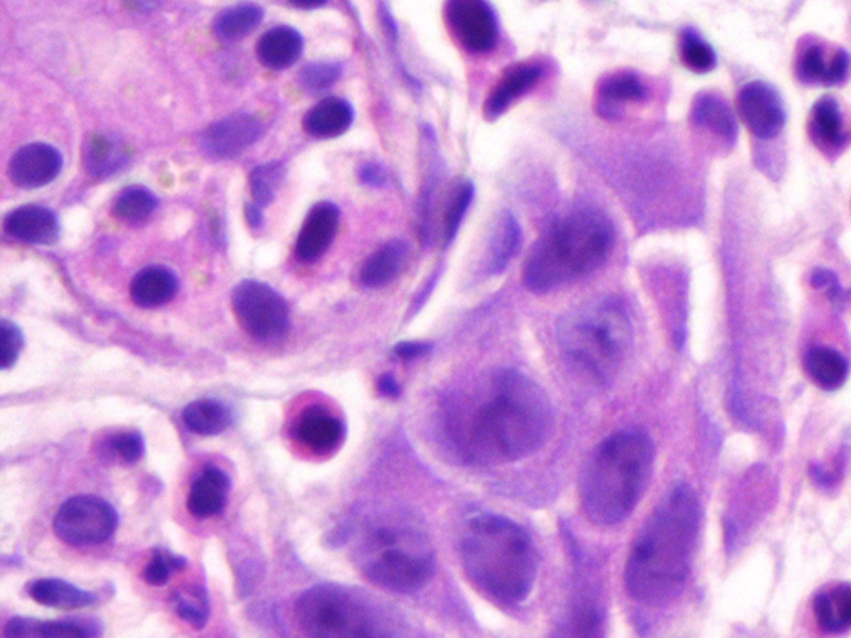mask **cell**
Listing matches in <instances>:
<instances>
[{
	"mask_svg": "<svg viewBox=\"0 0 851 638\" xmlns=\"http://www.w3.org/2000/svg\"><path fill=\"white\" fill-rule=\"evenodd\" d=\"M175 602H177V614L185 622H189L196 628L205 627L206 618H208V603H206V597L203 596L202 590L178 594Z\"/></svg>",
	"mask_w": 851,
	"mask_h": 638,
	"instance_id": "41",
	"label": "cell"
},
{
	"mask_svg": "<svg viewBox=\"0 0 851 638\" xmlns=\"http://www.w3.org/2000/svg\"><path fill=\"white\" fill-rule=\"evenodd\" d=\"M340 224V209L333 203H319L309 212L296 242V256L312 263L330 248Z\"/></svg>",
	"mask_w": 851,
	"mask_h": 638,
	"instance_id": "17",
	"label": "cell"
},
{
	"mask_svg": "<svg viewBox=\"0 0 851 638\" xmlns=\"http://www.w3.org/2000/svg\"><path fill=\"white\" fill-rule=\"evenodd\" d=\"M652 468L653 446L646 434L610 436L593 450L582 471V511L597 525L625 521L643 497Z\"/></svg>",
	"mask_w": 851,
	"mask_h": 638,
	"instance_id": "4",
	"label": "cell"
},
{
	"mask_svg": "<svg viewBox=\"0 0 851 638\" xmlns=\"http://www.w3.org/2000/svg\"><path fill=\"white\" fill-rule=\"evenodd\" d=\"M230 481L218 468H208L196 477L189 494V511L205 519L220 514L227 506Z\"/></svg>",
	"mask_w": 851,
	"mask_h": 638,
	"instance_id": "21",
	"label": "cell"
},
{
	"mask_svg": "<svg viewBox=\"0 0 851 638\" xmlns=\"http://www.w3.org/2000/svg\"><path fill=\"white\" fill-rule=\"evenodd\" d=\"M62 170V155L46 143L24 146L12 156L9 174L21 189H39L55 180Z\"/></svg>",
	"mask_w": 851,
	"mask_h": 638,
	"instance_id": "14",
	"label": "cell"
},
{
	"mask_svg": "<svg viewBox=\"0 0 851 638\" xmlns=\"http://www.w3.org/2000/svg\"><path fill=\"white\" fill-rule=\"evenodd\" d=\"M737 111L745 127L760 140H772L780 136L787 115L784 102L774 87L769 84H747L738 93Z\"/></svg>",
	"mask_w": 851,
	"mask_h": 638,
	"instance_id": "12",
	"label": "cell"
},
{
	"mask_svg": "<svg viewBox=\"0 0 851 638\" xmlns=\"http://www.w3.org/2000/svg\"><path fill=\"white\" fill-rule=\"evenodd\" d=\"M521 245V228L511 212L500 213L490 245L491 273H500Z\"/></svg>",
	"mask_w": 851,
	"mask_h": 638,
	"instance_id": "32",
	"label": "cell"
},
{
	"mask_svg": "<svg viewBox=\"0 0 851 638\" xmlns=\"http://www.w3.org/2000/svg\"><path fill=\"white\" fill-rule=\"evenodd\" d=\"M340 74V65L313 64L303 68L302 74H300V82L309 90H323L333 86Z\"/></svg>",
	"mask_w": 851,
	"mask_h": 638,
	"instance_id": "42",
	"label": "cell"
},
{
	"mask_svg": "<svg viewBox=\"0 0 851 638\" xmlns=\"http://www.w3.org/2000/svg\"><path fill=\"white\" fill-rule=\"evenodd\" d=\"M408 245L402 240H391L372 253L363 265L359 280L368 288H383L405 271Z\"/></svg>",
	"mask_w": 851,
	"mask_h": 638,
	"instance_id": "22",
	"label": "cell"
},
{
	"mask_svg": "<svg viewBox=\"0 0 851 638\" xmlns=\"http://www.w3.org/2000/svg\"><path fill=\"white\" fill-rule=\"evenodd\" d=\"M295 436L315 455H330L343 443L344 425L327 409L309 408L296 421Z\"/></svg>",
	"mask_w": 851,
	"mask_h": 638,
	"instance_id": "16",
	"label": "cell"
},
{
	"mask_svg": "<svg viewBox=\"0 0 851 638\" xmlns=\"http://www.w3.org/2000/svg\"><path fill=\"white\" fill-rule=\"evenodd\" d=\"M22 346H24L22 331L15 324L9 323L8 319H4L2 321V359H0L4 371L17 362Z\"/></svg>",
	"mask_w": 851,
	"mask_h": 638,
	"instance_id": "43",
	"label": "cell"
},
{
	"mask_svg": "<svg viewBox=\"0 0 851 638\" xmlns=\"http://www.w3.org/2000/svg\"><path fill=\"white\" fill-rule=\"evenodd\" d=\"M446 22L469 52L487 53L496 47V15L486 0H447Z\"/></svg>",
	"mask_w": 851,
	"mask_h": 638,
	"instance_id": "11",
	"label": "cell"
},
{
	"mask_svg": "<svg viewBox=\"0 0 851 638\" xmlns=\"http://www.w3.org/2000/svg\"><path fill=\"white\" fill-rule=\"evenodd\" d=\"M426 352H428V344L422 343H403L396 346V355L403 359L418 358Z\"/></svg>",
	"mask_w": 851,
	"mask_h": 638,
	"instance_id": "46",
	"label": "cell"
},
{
	"mask_svg": "<svg viewBox=\"0 0 851 638\" xmlns=\"http://www.w3.org/2000/svg\"><path fill=\"white\" fill-rule=\"evenodd\" d=\"M300 627L313 637L383 635L377 610L340 585H315L296 603Z\"/></svg>",
	"mask_w": 851,
	"mask_h": 638,
	"instance_id": "8",
	"label": "cell"
},
{
	"mask_svg": "<svg viewBox=\"0 0 851 638\" xmlns=\"http://www.w3.org/2000/svg\"><path fill=\"white\" fill-rule=\"evenodd\" d=\"M118 515L111 503L93 496L72 497L53 519L59 539L71 546H97L114 536Z\"/></svg>",
	"mask_w": 851,
	"mask_h": 638,
	"instance_id": "10",
	"label": "cell"
},
{
	"mask_svg": "<svg viewBox=\"0 0 851 638\" xmlns=\"http://www.w3.org/2000/svg\"><path fill=\"white\" fill-rule=\"evenodd\" d=\"M128 162V150L120 140L105 133L90 137L86 145V167L96 177H109Z\"/></svg>",
	"mask_w": 851,
	"mask_h": 638,
	"instance_id": "29",
	"label": "cell"
},
{
	"mask_svg": "<svg viewBox=\"0 0 851 638\" xmlns=\"http://www.w3.org/2000/svg\"><path fill=\"white\" fill-rule=\"evenodd\" d=\"M290 2L300 9H316L327 4L328 0H290Z\"/></svg>",
	"mask_w": 851,
	"mask_h": 638,
	"instance_id": "48",
	"label": "cell"
},
{
	"mask_svg": "<svg viewBox=\"0 0 851 638\" xmlns=\"http://www.w3.org/2000/svg\"><path fill=\"white\" fill-rule=\"evenodd\" d=\"M178 280L170 270L152 266L140 271L130 284L131 299L140 308H158L177 295Z\"/></svg>",
	"mask_w": 851,
	"mask_h": 638,
	"instance_id": "25",
	"label": "cell"
},
{
	"mask_svg": "<svg viewBox=\"0 0 851 638\" xmlns=\"http://www.w3.org/2000/svg\"><path fill=\"white\" fill-rule=\"evenodd\" d=\"M599 93L606 102L612 103L635 102V100H643L646 97V90H644L640 80L628 72L607 77L600 84Z\"/></svg>",
	"mask_w": 851,
	"mask_h": 638,
	"instance_id": "38",
	"label": "cell"
},
{
	"mask_svg": "<svg viewBox=\"0 0 851 638\" xmlns=\"http://www.w3.org/2000/svg\"><path fill=\"white\" fill-rule=\"evenodd\" d=\"M691 122L727 145H732L737 137L734 112L725 100L712 93L697 97L691 106Z\"/></svg>",
	"mask_w": 851,
	"mask_h": 638,
	"instance_id": "24",
	"label": "cell"
},
{
	"mask_svg": "<svg viewBox=\"0 0 851 638\" xmlns=\"http://www.w3.org/2000/svg\"><path fill=\"white\" fill-rule=\"evenodd\" d=\"M112 450L124 462H136L143 455V439L140 434L125 433L114 437L111 443Z\"/></svg>",
	"mask_w": 851,
	"mask_h": 638,
	"instance_id": "44",
	"label": "cell"
},
{
	"mask_svg": "<svg viewBox=\"0 0 851 638\" xmlns=\"http://www.w3.org/2000/svg\"><path fill=\"white\" fill-rule=\"evenodd\" d=\"M5 231L18 242L50 245L58 240L61 225L43 206H22L5 218Z\"/></svg>",
	"mask_w": 851,
	"mask_h": 638,
	"instance_id": "18",
	"label": "cell"
},
{
	"mask_svg": "<svg viewBox=\"0 0 851 638\" xmlns=\"http://www.w3.org/2000/svg\"><path fill=\"white\" fill-rule=\"evenodd\" d=\"M681 58L688 71L707 74L715 67L716 59L712 47L700 39L694 30H685L681 37Z\"/></svg>",
	"mask_w": 851,
	"mask_h": 638,
	"instance_id": "36",
	"label": "cell"
},
{
	"mask_svg": "<svg viewBox=\"0 0 851 638\" xmlns=\"http://www.w3.org/2000/svg\"><path fill=\"white\" fill-rule=\"evenodd\" d=\"M809 128L812 142L828 155L837 153L847 143L843 115L837 100L831 97H823L813 105Z\"/></svg>",
	"mask_w": 851,
	"mask_h": 638,
	"instance_id": "20",
	"label": "cell"
},
{
	"mask_svg": "<svg viewBox=\"0 0 851 638\" xmlns=\"http://www.w3.org/2000/svg\"><path fill=\"white\" fill-rule=\"evenodd\" d=\"M155 208V196L149 190L131 187V189L120 193L117 202H115L114 213L115 217L127 221V224H142L152 215Z\"/></svg>",
	"mask_w": 851,
	"mask_h": 638,
	"instance_id": "35",
	"label": "cell"
},
{
	"mask_svg": "<svg viewBox=\"0 0 851 638\" xmlns=\"http://www.w3.org/2000/svg\"><path fill=\"white\" fill-rule=\"evenodd\" d=\"M131 2H136V4H149L150 0H131Z\"/></svg>",
	"mask_w": 851,
	"mask_h": 638,
	"instance_id": "50",
	"label": "cell"
},
{
	"mask_svg": "<svg viewBox=\"0 0 851 638\" xmlns=\"http://www.w3.org/2000/svg\"><path fill=\"white\" fill-rule=\"evenodd\" d=\"M816 624L827 634H844L851 628V584L822 590L813 600Z\"/></svg>",
	"mask_w": 851,
	"mask_h": 638,
	"instance_id": "23",
	"label": "cell"
},
{
	"mask_svg": "<svg viewBox=\"0 0 851 638\" xmlns=\"http://www.w3.org/2000/svg\"><path fill=\"white\" fill-rule=\"evenodd\" d=\"M262 17V9L256 5H238L220 14L215 22V33L225 40L242 39L258 27Z\"/></svg>",
	"mask_w": 851,
	"mask_h": 638,
	"instance_id": "34",
	"label": "cell"
},
{
	"mask_svg": "<svg viewBox=\"0 0 851 638\" xmlns=\"http://www.w3.org/2000/svg\"><path fill=\"white\" fill-rule=\"evenodd\" d=\"M552 409L539 384L499 369L450 397L444 430L469 464L503 465L536 452L549 436Z\"/></svg>",
	"mask_w": 851,
	"mask_h": 638,
	"instance_id": "1",
	"label": "cell"
},
{
	"mask_svg": "<svg viewBox=\"0 0 851 638\" xmlns=\"http://www.w3.org/2000/svg\"><path fill=\"white\" fill-rule=\"evenodd\" d=\"M361 177L365 183L374 184V187H380L386 180V174L378 165H368L363 168Z\"/></svg>",
	"mask_w": 851,
	"mask_h": 638,
	"instance_id": "47",
	"label": "cell"
},
{
	"mask_svg": "<svg viewBox=\"0 0 851 638\" xmlns=\"http://www.w3.org/2000/svg\"><path fill=\"white\" fill-rule=\"evenodd\" d=\"M543 75V67L532 62H521L504 72L499 82L491 90L490 99L484 103V114L487 118H496L508 111L511 103L524 95Z\"/></svg>",
	"mask_w": 851,
	"mask_h": 638,
	"instance_id": "19",
	"label": "cell"
},
{
	"mask_svg": "<svg viewBox=\"0 0 851 638\" xmlns=\"http://www.w3.org/2000/svg\"><path fill=\"white\" fill-rule=\"evenodd\" d=\"M805 369L822 390H838L847 381L850 366L837 349L812 348L805 356Z\"/></svg>",
	"mask_w": 851,
	"mask_h": 638,
	"instance_id": "30",
	"label": "cell"
},
{
	"mask_svg": "<svg viewBox=\"0 0 851 638\" xmlns=\"http://www.w3.org/2000/svg\"><path fill=\"white\" fill-rule=\"evenodd\" d=\"M303 39L295 29L275 27L259 39L258 59L266 67L274 71L290 67L302 55Z\"/></svg>",
	"mask_w": 851,
	"mask_h": 638,
	"instance_id": "26",
	"label": "cell"
},
{
	"mask_svg": "<svg viewBox=\"0 0 851 638\" xmlns=\"http://www.w3.org/2000/svg\"><path fill=\"white\" fill-rule=\"evenodd\" d=\"M557 340L566 358L600 383L614 380L631 356L634 330L615 299L585 303L562 316Z\"/></svg>",
	"mask_w": 851,
	"mask_h": 638,
	"instance_id": "6",
	"label": "cell"
},
{
	"mask_svg": "<svg viewBox=\"0 0 851 638\" xmlns=\"http://www.w3.org/2000/svg\"><path fill=\"white\" fill-rule=\"evenodd\" d=\"M353 122V109L341 99H327L313 106L305 117L309 136L333 139L348 130Z\"/></svg>",
	"mask_w": 851,
	"mask_h": 638,
	"instance_id": "27",
	"label": "cell"
},
{
	"mask_svg": "<svg viewBox=\"0 0 851 638\" xmlns=\"http://www.w3.org/2000/svg\"><path fill=\"white\" fill-rule=\"evenodd\" d=\"M262 136V124L252 115H233L209 125L202 136V146L215 158H230L249 149Z\"/></svg>",
	"mask_w": 851,
	"mask_h": 638,
	"instance_id": "13",
	"label": "cell"
},
{
	"mask_svg": "<svg viewBox=\"0 0 851 638\" xmlns=\"http://www.w3.org/2000/svg\"><path fill=\"white\" fill-rule=\"evenodd\" d=\"M472 196H474V189L472 184L461 183L456 187L455 192L450 193L449 202H447L446 212H444V243H450L455 240L462 220H465L466 212L471 206Z\"/></svg>",
	"mask_w": 851,
	"mask_h": 638,
	"instance_id": "37",
	"label": "cell"
},
{
	"mask_svg": "<svg viewBox=\"0 0 851 638\" xmlns=\"http://www.w3.org/2000/svg\"><path fill=\"white\" fill-rule=\"evenodd\" d=\"M281 167L278 164L265 165L252 171V193L256 205L266 206L275 199L278 183H280Z\"/></svg>",
	"mask_w": 851,
	"mask_h": 638,
	"instance_id": "39",
	"label": "cell"
},
{
	"mask_svg": "<svg viewBox=\"0 0 851 638\" xmlns=\"http://www.w3.org/2000/svg\"><path fill=\"white\" fill-rule=\"evenodd\" d=\"M29 594L40 605L55 607V609L74 610L84 609L96 602V596L87 590L78 589L68 582L59 578H42L29 585Z\"/></svg>",
	"mask_w": 851,
	"mask_h": 638,
	"instance_id": "28",
	"label": "cell"
},
{
	"mask_svg": "<svg viewBox=\"0 0 851 638\" xmlns=\"http://www.w3.org/2000/svg\"><path fill=\"white\" fill-rule=\"evenodd\" d=\"M359 559L366 578L390 592H418L434 574L430 537L406 515L374 525L366 534Z\"/></svg>",
	"mask_w": 851,
	"mask_h": 638,
	"instance_id": "7",
	"label": "cell"
},
{
	"mask_svg": "<svg viewBox=\"0 0 851 638\" xmlns=\"http://www.w3.org/2000/svg\"><path fill=\"white\" fill-rule=\"evenodd\" d=\"M797 77L813 86H837L850 71V59L843 50L828 52L822 46H806L797 58Z\"/></svg>",
	"mask_w": 851,
	"mask_h": 638,
	"instance_id": "15",
	"label": "cell"
},
{
	"mask_svg": "<svg viewBox=\"0 0 851 638\" xmlns=\"http://www.w3.org/2000/svg\"><path fill=\"white\" fill-rule=\"evenodd\" d=\"M99 631L78 622H43L34 618H12L5 625V637H90Z\"/></svg>",
	"mask_w": 851,
	"mask_h": 638,
	"instance_id": "33",
	"label": "cell"
},
{
	"mask_svg": "<svg viewBox=\"0 0 851 638\" xmlns=\"http://www.w3.org/2000/svg\"><path fill=\"white\" fill-rule=\"evenodd\" d=\"M185 425L200 436H215L224 433L231 422L227 406L215 399H199L190 403L183 411Z\"/></svg>",
	"mask_w": 851,
	"mask_h": 638,
	"instance_id": "31",
	"label": "cell"
},
{
	"mask_svg": "<svg viewBox=\"0 0 851 638\" xmlns=\"http://www.w3.org/2000/svg\"><path fill=\"white\" fill-rule=\"evenodd\" d=\"M380 390L383 391L384 394H388V396H396L397 394L396 383H394L393 378L390 377H384L383 380H381Z\"/></svg>",
	"mask_w": 851,
	"mask_h": 638,
	"instance_id": "49",
	"label": "cell"
},
{
	"mask_svg": "<svg viewBox=\"0 0 851 638\" xmlns=\"http://www.w3.org/2000/svg\"><path fill=\"white\" fill-rule=\"evenodd\" d=\"M459 556L475 589L503 605L522 602L536 582V547L528 532L509 519L472 518L462 531Z\"/></svg>",
	"mask_w": 851,
	"mask_h": 638,
	"instance_id": "3",
	"label": "cell"
},
{
	"mask_svg": "<svg viewBox=\"0 0 851 638\" xmlns=\"http://www.w3.org/2000/svg\"><path fill=\"white\" fill-rule=\"evenodd\" d=\"M614 227L599 209L577 208L550 225L524 263L525 286L547 293L600 268L614 246Z\"/></svg>",
	"mask_w": 851,
	"mask_h": 638,
	"instance_id": "5",
	"label": "cell"
},
{
	"mask_svg": "<svg viewBox=\"0 0 851 638\" xmlns=\"http://www.w3.org/2000/svg\"><path fill=\"white\" fill-rule=\"evenodd\" d=\"M185 565H187V561H185L183 557L172 556L170 552L156 549L153 552L152 561L149 562L145 572H143V578L150 585H155V587L156 585H164L170 578L172 572L181 571Z\"/></svg>",
	"mask_w": 851,
	"mask_h": 638,
	"instance_id": "40",
	"label": "cell"
},
{
	"mask_svg": "<svg viewBox=\"0 0 851 638\" xmlns=\"http://www.w3.org/2000/svg\"><path fill=\"white\" fill-rule=\"evenodd\" d=\"M812 284L816 290L827 291L828 298L835 305L843 306L844 302H847V291L841 288L840 281L830 270H816L812 277Z\"/></svg>",
	"mask_w": 851,
	"mask_h": 638,
	"instance_id": "45",
	"label": "cell"
},
{
	"mask_svg": "<svg viewBox=\"0 0 851 638\" xmlns=\"http://www.w3.org/2000/svg\"><path fill=\"white\" fill-rule=\"evenodd\" d=\"M696 493L681 484L657 506L638 532L625 564L628 596L646 605L671 602L684 590L699 536Z\"/></svg>",
	"mask_w": 851,
	"mask_h": 638,
	"instance_id": "2",
	"label": "cell"
},
{
	"mask_svg": "<svg viewBox=\"0 0 851 638\" xmlns=\"http://www.w3.org/2000/svg\"><path fill=\"white\" fill-rule=\"evenodd\" d=\"M234 316L253 337L278 340L288 330V306L274 288L255 280L242 281L231 296Z\"/></svg>",
	"mask_w": 851,
	"mask_h": 638,
	"instance_id": "9",
	"label": "cell"
}]
</instances>
